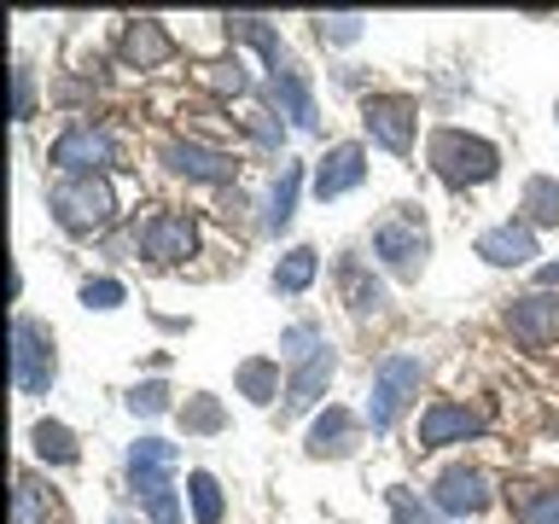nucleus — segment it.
<instances>
[{
	"mask_svg": "<svg viewBox=\"0 0 559 524\" xmlns=\"http://www.w3.org/2000/svg\"><path fill=\"white\" fill-rule=\"evenodd\" d=\"M373 257L391 269L396 279H419V269H426L431 257V234H426V216H419L414 204H396L384 210L379 227H373Z\"/></svg>",
	"mask_w": 559,
	"mask_h": 524,
	"instance_id": "nucleus-1",
	"label": "nucleus"
},
{
	"mask_svg": "<svg viewBox=\"0 0 559 524\" xmlns=\"http://www.w3.org/2000/svg\"><path fill=\"white\" fill-rule=\"evenodd\" d=\"M47 210L59 227H70V234H99V227L117 216V192L105 175H64V181L47 192Z\"/></svg>",
	"mask_w": 559,
	"mask_h": 524,
	"instance_id": "nucleus-2",
	"label": "nucleus"
},
{
	"mask_svg": "<svg viewBox=\"0 0 559 524\" xmlns=\"http://www.w3.org/2000/svg\"><path fill=\"white\" fill-rule=\"evenodd\" d=\"M431 169L443 175L449 187H484V181H496L501 152L489 146L484 134H466V129H437V134H431Z\"/></svg>",
	"mask_w": 559,
	"mask_h": 524,
	"instance_id": "nucleus-3",
	"label": "nucleus"
},
{
	"mask_svg": "<svg viewBox=\"0 0 559 524\" xmlns=\"http://www.w3.org/2000/svg\"><path fill=\"white\" fill-rule=\"evenodd\" d=\"M419 384H426V361L419 356H384L373 367V391H367V426L391 431L402 419V408L419 396Z\"/></svg>",
	"mask_w": 559,
	"mask_h": 524,
	"instance_id": "nucleus-4",
	"label": "nucleus"
},
{
	"mask_svg": "<svg viewBox=\"0 0 559 524\" xmlns=\"http://www.w3.org/2000/svg\"><path fill=\"white\" fill-rule=\"evenodd\" d=\"M12 379L24 396H47V384H52V338L29 314L12 321Z\"/></svg>",
	"mask_w": 559,
	"mask_h": 524,
	"instance_id": "nucleus-5",
	"label": "nucleus"
},
{
	"mask_svg": "<svg viewBox=\"0 0 559 524\" xmlns=\"http://www.w3.org/2000/svg\"><path fill=\"white\" fill-rule=\"evenodd\" d=\"M47 164L64 175H99L111 164V134H99L94 122H70V129L47 146Z\"/></svg>",
	"mask_w": 559,
	"mask_h": 524,
	"instance_id": "nucleus-6",
	"label": "nucleus"
},
{
	"mask_svg": "<svg viewBox=\"0 0 559 524\" xmlns=\"http://www.w3.org/2000/svg\"><path fill=\"white\" fill-rule=\"evenodd\" d=\"M134 245L146 251L152 262H187L192 251H199V227H192V216H175V210H157V216H146L140 222V234H134Z\"/></svg>",
	"mask_w": 559,
	"mask_h": 524,
	"instance_id": "nucleus-7",
	"label": "nucleus"
},
{
	"mask_svg": "<svg viewBox=\"0 0 559 524\" xmlns=\"http://www.w3.org/2000/svg\"><path fill=\"white\" fill-rule=\"evenodd\" d=\"M361 122H367V134L379 140L384 152H408L414 146V99L408 94H373L361 105Z\"/></svg>",
	"mask_w": 559,
	"mask_h": 524,
	"instance_id": "nucleus-8",
	"label": "nucleus"
},
{
	"mask_svg": "<svg viewBox=\"0 0 559 524\" xmlns=\"http://www.w3.org/2000/svg\"><path fill=\"white\" fill-rule=\"evenodd\" d=\"M431 501L443 507V513H454V519H478L489 501H496V489H489V472H478V466H449L443 478H437V489H431Z\"/></svg>",
	"mask_w": 559,
	"mask_h": 524,
	"instance_id": "nucleus-9",
	"label": "nucleus"
},
{
	"mask_svg": "<svg viewBox=\"0 0 559 524\" xmlns=\"http://www.w3.org/2000/svg\"><path fill=\"white\" fill-rule=\"evenodd\" d=\"M484 431V408H466V402H431L419 414V449H443V443H466V437Z\"/></svg>",
	"mask_w": 559,
	"mask_h": 524,
	"instance_id": "nucleus-10",
	"label": "nucleus"
},
{
	"mask_svg": "<svg viewBox=\"0 0 559 524\" xmlns=\"http://www.w3.org/2000/svg\"><path fill=\"white\" fill-rule=\"evenodd\" d=\"M164 164L175 175H187V181H210V187H222V181H234V175H239L234 157L216 152V146H204V140H169Z\"/></svg>",
	"mask_w": 559,
	"mask_h": 524,
	"instance_id": "nucleus-11",
	"label": "nucleus"
},
{
	"mask_svg": "<svg viewBox=\"0 0 559 524\" xmlns=\"http://www.w3.org/2000/svg\"><path fill=\"white\" fill-rule=\"evenodd\" d=\"M181 466V449L164 443V437H140V443L129 449V484H134V496L146 501L157 496V489H169V472Z\"/></svg>",
	"mask_w": 559,
	"mask_h": 524,
	"instance_id": "nucleus-12",
	"label": "nucleus"
},
{
	"mask_svg": "<svg viewBox=\"0 0 559 524\" xmlns=\"http://www.w3.org/2000/svg\"><path fill=\"white\" fill-rule=\"evenodd\" d=\"M507 326H513V338L519 344H554L559 338V297L554 291H531V297H519L513 309H507Z\"/></svg>",
	"mask_w": 559,
	"mask_h": 524,
	"instance_id": "nucleus-13",
	"label": "nucleus"
},
{
	"mask_svg": "<svg viewBox=\"0 0 559 524\" xmlns=\"http://www.w3.org/2000/svg\"><path fill=\"white\" fill-rule=\"evenodd\" d=\"M367 181V152L356 140H344V146H332L321 157V169H314V199H344V192H356Z\"/></svg>",
	"mask_w": 559,
	"mask_h": 524,
	"instance_id": "nucleus-14",
	"label": "nucleus"
},
{
	"mask_svg": "<svg viewBox=\"0 0 559 524\" xmlns=\"http://www.w3.org/2000/svg\"><path fill=\"white\" fill-rule=\"evenodd\" d=\"M478 257L496 262V269H519V262L536 257V227H531V222H501V227H489V234H478Z\"/></svg>",
	"mask_w": 559,
	"mask_h": 524,
	"instance_id": "nucleus-15",
	"label": "nucleus"
},
{
	"mask_svg": "<svg viewBox=\"0 0 559 524\" xmlns=\"http://www.w3.org/2000/svg\"><path fill=\"white\" fill-rule=\"evenodd\" d=\"M117 52H122V64H129V70H157L175 52V41H169V29L157 24V17H134V24L122 29Z\"/></svg>",
	"mask_w": 559,
	"mask_h": 524,
	"instance_id": "nucleus-16",
	"label": "nucleus"
},
{
	"mask_svg": "<svg viewBox=\"0 0 559 524\" xmlns=\"http://www.w3.org/2000/svg\"><path fill=\"white\" fill-rule=\"evenodd\" d=\"M332 373H338V356H332V349H321L314 361H304V367H297V373H292V384H286V414H304V408H314V402L326 396Z\"/></svg>",
	"mask_w": 559,
	"mask_h": 524,
	"instance_id": "nucleus-17",
	"label": "nucleus"
},
{
	"mask_svg": "<svg viewBox=\"0 0 559 524\" xmlns=\"http://www.w3.org/2000/svg\"><path fill=\"white\" fill-rule=\"evenodd\" d=\"M349 449H356V414L326 408L309 426V454H314V461H338V454H349Z\"/></svg>",
	"mask_w": 559,
	"mask_h": 524,
	"instance_id": "nucleus-18",
	"label": "nucleus"
},
{
	"mask_svg": "<svg viewBox=\"0 0 559 524\" xmlns=\"http://www.w3.org/2000/svg\"><path fill=\"white\" fill-rule=\"evenodd\" d=\"M297 187H304V164H280L274 187H269V204H262V227H269V234L292 227V216H297Z\"/></svg>",
	"mask_w": 559,
	"mask_h": 524,
	"instance_id": "nucleus-19",
	"label": "nucleus"
},
{
	"mask_svg": "<svg viewBox=\"0 0 559 524\" xmlns=\"http://www.w3.org/2000/svg\"><path fill=\"white\" fill-rule=\"evenodd\" d=\"M338 286H344V303L356 309V314H373V309L384 303L379 279L367 274V262H361V257H344V262H338Z\"/></svg>",
	"mask_w": 559,
	"mask_h": 524,
	"instance_id": "nucleus-20",
	"label": "nucleus"
},
{
	"mask_svg": "<svg viewBox=\"0 0 559 524\" xmlns=\"http://www.w3.org/2000/svg\"><path fill=\"white\" fill-rule=\"evenodd\" d=\"M29 443H35V454H41L47 466H76V461H82V449H76V431H70V426H59V419H35Z\"/></svg>",
	"mask_w": 559,
	"mask_h": 524,
	"instance_id": "nucleus-21",
	"label": "nucleus"
},
{
	"mask_svg": "<svg viewBox=\"0 0 559 524\" xmlns=\"http://www.w3.org/2000/svg\"><path fill=\"white\" fill-rule=\"evenodd\" d=\"M227 35H234V41H251L262 59H269V76L292 70V64H286V41H280V35L262 24V17H227Z\"/></svg>",
	"mask_w": 559,
	"mask_h": 524,
	"instance_id": "nucleus-22",
	"label": "nucleus"
},
{
	"mask_svg": "<svg viewBox=\"0 0 559 524\" xmlns=\"http://www.w3.org/2000/svg\"><path fill=\"white\" fill-rule=\"evenodd\" d=\"M274 99H280V111H286L297 129H321V117H314V94H309V82L297 76V70H280V76H274Z\"/></svg>",
	"mask_w": 559,
	"mask_h": 524,
	"instance_id": "nucleus-23",
	"label": "nucleus"
},
{
	"mask_svg": "<svg viewBox=\"0 0 559 524\" xmlns=\"http://www.w3.org/2000/svg\"><path fill=\"white\" fill-rule=\"evenodd\" d=\"M314 269H321V251H314V245H292V251L274 262V291H286V297L309 291Z\"/></svg>",
	"mask_w": 559,
	"mask_h": 524,
	"instance_id": "nucleus-24",
	"label": "nucleus"
},
{
	"mask_svg": "<svg viewBox=\"0 0 559 524\" xmlns=\"http://www.w3.org/2000/svg\"><path fill=\"white\" fill-rule=\"evenodd\" d=\"M234 384H239V396H251L257 408H269V402L280 396V361H269V356H251V361H239Z\"/></svg>",
	"mask_w": 559,
	"mask_h": 524,
	"instance_id": "nucleus-25",
	"label": "nucleus"
},
{
	"mask_svg": "<svg viewBox=\"0 0 559 524\" xmlns=\"http://www.w3.org/2000/svg\"><path fill=\"white\" fill-rule=\"evenodd\" d=\"M187 501H192V519H199V524H222V513H227L216 472H192V478H187Z\"/></svg>",
	"mask_w": 559,
	"mask_h": 524,
	"instance_id": "nucleus-26",
	"label": "nucleus"
},
{
	"mask_svg": "<svg viewBox=\"0 0 559 524\" xmlns=\"http://www.w3.org/2000/svg\"><path fill=\"white\" fill-rule=\"evenodd\" d=\"M52 519V496L35 478H17L12 489V524H47Z\"/></svg>",
	"mask_w": 559,
	"mask_h": 524,
	"instance_id": "nucleus-27",
	"label": "nucleus"
},
{
	"mask_svg": "<svg viewBox=\"0 0 559 524\" xmlns=\"http://www.w3.org/2000/svg\"><path fill=\"white\" fill-rule=\"evenodd\" d=\"M524 210H531V227L559 222V181H554V175H536V181H524Z\"/></svg>",
	"mask_w": 559,
	"mask_h": 524,
	"instance_id": "nucleus-28",
	"label": "nucleus"
},
{
	"mask_svg": "<svg viewBox=\"0 0 559 524\" xmlns=\"http://www.w3.org/2000/svg\"><path fill=\"white\" fill-rule=\"evenodd\" d=\"M513 519L519 524H559V489H524V496H513Z\"/></svg>",
	"mask_w": 559,
	"mask_h": 524,
	"instance_id": "nucleus-29",
	"label": "nucleus"
},
{
	"mask_svg": "<svg viewBox=\"0 0 559 524\" xmlns=\"http://www.w3.org/2000/svg\"><path fill=\"white\" fill-rule=\"evenodd\" d=\"M199 76H204V87H216V94H245V87H251V70H245V59H239V52H234V59H216V64H204Z\"/></svg>",
	"mask_w": 559,
	"mask_h": 524,
	"instance_id": "nucleus-30",
	"label": "nucleus"
},
{
	"mask_svg": "<svg viewBox=\"0 0 559 524\" xmlns=\"http://www.w3.org/2000/svg\"><path fill=\"white\" fill-rule=\"evenodd\" d=\"M181 426H187L192 437H210V431H222V426H227V414H222V402H216V396H187Z\"/></svg>",
	"mask_w": 559,
	"mask_h": 524,
	"instance_id": "nucleus-31",
	"label": "nucleus"
},
{
	"mask_svg": "<svg viewBox=\"0 0 559 524\" xmlns=\"http://www.w3.org/2000/svg\"><path fill=\"white\" fill-rule=\"evenodd\" d=\"M321 332H314L309 321L304 326H286V338H280V356H286V361H297V367H304V361H314V356H321Z\"/></svg>",
	"mask_w": 559,
	"mask_h": 524,
	"instance_id": "nucleus-32",
	"label": "nucleus"
},
{
	"mask_svg": "<svg viewBox=\"0 0 559 524\" xmlns=\"http://www.w3.org/2000/svg\"><path fill=\"white\" fill-rule=\"evenodd\" d=\"M384 501H391V519H396V524H431L426 501H419L408 484H391V489H384Z\"/></svg>",
	"mask_w": 559,
	"mask_h": 524,
	"instance_id": "nucleus-33",
	"label": "nucleus"
},
{
	"mask_svg": "<svg viewBox=\"0 0 559 524\" xmlns=\"http://www.w3.org/2000/svg\"><path fill=\"white\" fill-rule=\"evenodd\" d=\"M169 408V384L164 379H146V384H134V391H129V414H164Z\"/></svg>",
	"mask_w": 559,
	"mask_h": 524,
	"instance_id": "nucleus-34",
	"label": "nucleus"
},
{
	"mask_svg": "<svg viewBox=\"0 0 559 524\" xmlns=\"http://www.w3.org/2000/svg\"><path fill=\"white\" fill-rule=\"evenodd\" d=\"M361 24H367V17H356V12L314 17V35H321V41H356V35H361Z\"/></svg>",
	"mask_w": 559,
	"mask_h": 524,
	"instance_id": "nucleus-35",
	"label": "nucleus"
},
{
	"mask_svg": "<svg viewBox=\"0 0 559 524\" xmlns=\"http://www.w3.org/2000/svg\"><path fill=\"white\" fill-rule=\"evenodd\" d=\"M122 297H129V291H122V279H87V286H82V303L87 309H117Z\"/></svg>",
	"mask_w": 559,
	"mask_h": 524,
	"instance_id": "nucleus-36",
	"label": "nucleus"
},
{
	"mask_svg": "<svg viewBox=\"0 0 559 524\" xmlns=\"http://www.w3.org/2000/svg\"><path fill=\"white\" fill-rule=\"evenodd\" d=\"M140 507H146L152 524H181V501H175V489H157V496H146Z\"/></svg>",
	"mask_w": 559,
	"mask_h": 524,
	"instance_id": "nucleus-37",
	"label": "nucleus"
},
{
	"mask_svg": "<svg viewBox=\"0 0 559 524\" xmlns=\"http://www.w3.org/2000/svg\"><path fill=\"white\" fill-rule=\"evenodd\" d=\"M245 129H251L257 140H262V146H286V129H280V117H269V111H251V117H245Z\"/></svg>",
	"mask_w": 559,
	"mask_h": 524,
	"instance_id": "nucleus-38",
	"label": "nucleus"
},
{
	"mask_svg": "<svg viewBox=\"0 0 559 524\" xmlns=\"http://www.w3.org/2000/svg\"><path fill=\"white\" fill-rule=\"evenodd\" d=\"M12 99H17V122H29L35 117V76H29L24 64L12 70Z\"/></svg>",
	"mask_w": 559,
	"mask_h": 524,
	"instance_id": "nucleus-39",
	"label": "nucleus"
},
{
	"mask_svg": "<svg viewBox=\"0 0 559 524\" xmlns=\"http://www.w3.org/2000/svg\"><path fill=\"white\" fill-rule=\"evenodd\" d=\"M536 279H542V291H548V286H559V262H542V269H536Z\"/></svg>",
	"mask_w": 559,
	"mask_h": 524,
	"instance_id": "nucleus-40",
	"label": "nucleus"
},
{
	"mask_svg": "<svg viewBox=\"0 0 559 524\" xmlns=\"http://www.w3.org/2000/svg\"><path fill=\"white\" fill-rule=\"evenodd\" d=\"M111 524H129V519H111Z\"/></svg>",
	"mask_w": 559,
	"mask_h": 524,
	"instance_id": "nucleus-41",
	"label": "nucleus"
}]
</instances>
